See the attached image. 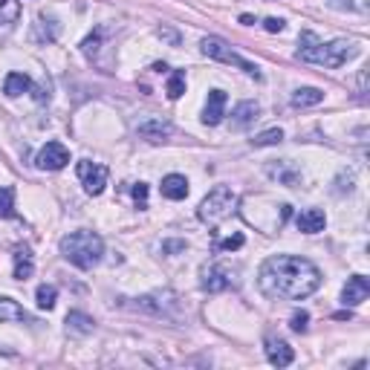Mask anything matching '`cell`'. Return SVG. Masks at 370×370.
I'll return each instance as SVG.
<instances>
[{
	"mask_svg": "<svg viewBox=\"0 0 370 370\" xmlns=\"http://www.w3.org/2000/svg\"><path fill=\"white\" fill-rule=\"evenodd\" d=\"M258 284H261L263 295H269V298L301 301L321 287V272L306 258L275 255L261 266Z\"/></svg>",
	"mask_w": 370,
	"mask_h": 370,
	"instance_id": "obj_1",
	"label": "cell"
},
{
	"mask_svg": "<svg viewBox=\"0 0 370 370\" xmlns=\"http://www.w3.org/2000/svg\"><path fill=\"white\" fill-rule=\"evenodd\" d=\"M306 324H310V316H306V313L301 310V313L292 316V324H290V327H292L295 333H306Z\"/></svg>",
	"mask_w": 370,
	"mask_h": 370,
	"instance_id": "obj_28",
	"label": "cell"
},
{
	"mask_svg": "<svg viewBox=\"0 0 370 370\" xmlns=\"http://www.w3.org/2000/svg\"><path fill=\"white\" fill-rule=\"evenodd\" d=\"M61 255L78 269H92L105 255V243L92 232H76L61 240Z\"/></svg>",
	"mask_w": 370,
	"mask_h": 370,
	"instance_id": "obj_3",
	"label": "cell"
},
{
	"mask_svg": "<svg viewBox=\"0 0 370 370\" xmlns=\"http://www.w3.org/2000/svg\"><path fill=\"white\" fill-rule=\"evenodd\" d=\"M55 298H58V290H55V287H49V284L38 287V306H41V310H52Z\"/></svg>",
	"mask_w": 370,
	"mask_h": 370,
	"instance_id": "obj_24",
	"label": "cell"
},
{
	"mask_svg": "<svg viewBox=\"0 0 370 370\" xmlns=\"http://www.w3.org/2000/svg\"><path fill=\"white\" fill-rule=\"evenodd\" d=\"M20 18V4L18 0H0V29H12Z\"/></svg>",
	"mask_w": 370,
	"mask_h": 370,
	"instance_id": "obj_19",
	"label": "cell"
},
{
	"mask_svg": "<svg viewBox=\"0 0 370 370\" xmlns=\"http://www.w3.org/2000/svg\"><path fill=\"white\" fill-rule=\"evenodd\" d=\"M81 47H84V52H87V55H92V52L99 49V32H96V35H90V38H87Z\"/></svg>",
	"mask_w": 370,
	"mask_h": 370,
	"instance_id": "obj_31",
	"label": "cell"
},
{
	"mask_svg": "<svg viewBox=\"0 0 370 370\" xmlns=\"http://www.w3.org/2000/svg\"><path fill=\"white\" fill-rule=\"evenodd\" d=\"M0 321H32L23 306H18V301L12 298H0Z\"/></svg>",
	"mask_w": 370,
	"mask_h": 370,
	"instance_id": "obj_17",
	"label": "cell"
},
{
	"mask_svg": "<svg viewBox=\"0 0 370 370\" xmlns=\"http://www.w3.org/2000/svg\"><path fill=\"white\" fill-rule=\"evenodd\" d=\"M162 197H168V200H185V197H189V179L179 177V174H168L162 179Z\"/></svg>",
	"mask_w": 370,
	"mask_h": 370,
	"instance_id": "obj_13",
	"label": "cell"
},
{
	"mask_svg": "<svg viewBox=\"0 0 370 370\" xmlns=\"http://www.w3.org/2000/svg\"><path fill=\"white\" fill-rule=\"evenodd\" d=\"M258 113H261V107L255 102H240L234 107V113H232V128H249L258 119Z\"/></svg>",
	"mask_w": 370,
	"mask_h": 370,
	"instance_id": "obj_14",
	"label": "cell"
},
{
	"mask_svg": "<svg viewBox=\"0 0 370 370\" xmlns=\"http://www.w3.org/2000/svg\"><path fill=\"white\" fill-rule=\"evenodd\" d=\"M266 359L278 367H287V364H292L295 353L287 342H281V338H266Z\"/></svg>",
	"mask_w": 370,
	"mask_h": 370,
	"instance_id": "obj_11",
	"label": "cell"
},
{
	"mask_svg": "<svg viewBox=\"0 0 370 370\" xmlns=\"http://www.w3.org/2000/svg\"><path fill=\"white\" fill-rule=\"evenodd\" d=\"M182 249H185V243H179V240L177 243H165V252H182Z\"/></svg>",
	"mask_w": 370,
	"mask_h": 370,
	"instance_id": "obj_32",
	"label": "cell"
},
{
	"mask_svg": "<svg viewBox=\"0 0 370 370\" xmlns=\"http://www.w3.org/2000/svg\"><path fill=\"white\" fill-rule=\"evenodd\" d=\"M226 92L223 90H211L208 92V102H205V110H203V121L205 125H220L223 116H226Z\"/></svg>",
	"mask_w": 370,
	"mask_h": 370,
	"instance_id": "obj_8",
	"label": "cell"
},
{
	"mask_svg": "<svg viewBox=\"0 0 370 370\" xmlns=\"http://www.w3.org/2000/svg\"><path fill=\"white\" fill-rule=\"evenodd\" d=\"M234 205H237L234 191L229 189V185H217V189H214V191L200 203L197 217H200L203 223H208V226H217V223H223L226 217H232Z\"/></svg>",
	"mask_w": 370,
	"mask_h": 370,
	"instance_id": "obj_4",
	"label": "cell"
},
{
	"mask_svg": "<svg viewBox=\"0 0 370 370\" xmlns=\"http://www.w3.org/2000/svg\"><path fill=\"white\" fill-rule=\"evenodd\" d=\"M0 217H15V191L0 189Z\"/></svg>",
	"mask_w": 370,
	"mask_h": 370,
	"instance_id": "obj_23",
	"label": "cell"
},
{
	"mask_svg": "<svg viewBox=\"0 0 370 370\" xmlns=\"http://www.w3.org/2000/svg\"><path fill=\"white\" fill-rule=\"evenodd\" d=\"M133 200H136L139 208H145V200H148V185H145V182L133 185Z\"/></svg>",
	"mask_w": 370,
	"mask_h": 370,
	"instance_id": "obj_29",
	"label": "cell"
},
{
	"mask_svg": "<svg viewBox=\"0 0 370 370\" xmlns=\"http://www.w3.org/2000/svg\"><path fill=\"white\" fill-rule=\"evenodd\" d=\"M240 23H243V26H252L255 18H252V15H240Z\"/></svg>",
	"mask_w": 370,
	"mask_h": 370,
	"instance_id": "obj_33",
	"label": "cell"
},
{
	"mask_svg": "<svg viewBox=\"0 0 370 370\" xmlns=\"http://www.w3.org/2000/svg\"><path fill=\"white\" fill-rule=\"evenodd\" d=\"M266 171H269V177H272V179L284 182V185H295V182L301 179V174H298L295 168H290V162H278V165L272 162V165H269Z\"/></svg>",
	"mask_w": 370,
	"mask_h": 370,
	"instance_id": "obj_21",
	"label": "cell"
},
{
	"mask_svg": "<svg viewBox=\"0 0 370 370\" xmlns=\"http://www.w3.org/2000/svg\"><path fill=\"white\" fill-rule=\"evenodd\" d=\"M226 287H232L229 269L214 266V269L205 272V278H203V290H208V292H220V290H226Z\"/></svg>",
	"mask_w": 370,
	"mask_h": 370,
	"instance_id": "obj_15",
	"label": "cell"
},
{
	"mask_svg": "<svg viewBox=\"0 0 370 370\" xmlns=\"http://www.w3.org/2000/svg\"><path fill=\"white\" fill-rule=\"evenodd\" d=\"M284 139V131L281 128H272V131H263L261 136H255L252 142H255V148H263V145H278Z\"/></svg>",
	"mask_w": 370,
	"mask_h": 370,
	"instance_id": "obj_25",
	"label": "cell"
},
{
	"mask_svg": "<svg viewBox=\"0 0 370 370\" xmlns=\"http://www.w3.org/2000/svg\"><path fill=\"white\" fill-rule=\"evenodd\" d=\"M367 295H370V281H367L364 275H353L350 281H347V287L342 290L345 306H359L362 301H367Z\"/></svg>",
	"mask_w": 370,
	"mask_h": 370,
	"instance_id": "obj_9",
	"label": "cell"
},
{
	"mask_svg": "<svg viewBox=\"0 0 370 370\" xmlns=\"http://www.w3.org/2000/svg\"><path fill=\"white\" fill-rule=\"evenodd\" d=\"M67 327L73 333H78V335H87V333H92V318L84 316V313H70L67 316Z\"/></svg>",
	"mask_w": 370,
	"mask_h": 370,
	"instance_id": "obj_22",
	"label": "cell"
},
{
	"mask_svg": "<svg viewBox=\"0 0 370 370\" xmlns=\"http://www.w3.org/2000/svg\"><path fill=\"white\" fill-rule=\"evenodd\" d=\"M182 92H185V76L182 73H174L171 76V81H168V99H179L182 96Z\"/></svg>",
	"mask_w": 370,
	"mask_h": 370,
	"instance_id": "obj_26",
	"label": "cell"
},
{
	"mask_svg": "<svg viewBox=\"0 0 370 370\" xmlns=\"http://www.w3.org/2000/svg\"><path fill=\"white\" fill-rule=\"evenodd\" d=\"M318 102H324V92L318 87H301L292 92V107H313Z\"/></svg>",
	"mask_w": 370,
	"mask_h": 370,
	"instance_id": "obj_16",
	"label": "cell"
},
{
	"mask_svg": "<svg viewBox=\"0 0 370 370\" xmlns=\"http://www.w3.org/2000/svg\"><path fill=\"white\" fill-rule=\"evenodd\" d=\"M203 52H205L208 58H214V61H223V64H234V67H240L246 76L261 78V73H258V67L252 64V61H246V58H240L237 52H232L229 44L220 41V38H203Z\"/></svg>",
	"mask_w": 370,
	"mask_h": 370,
	"instance_id": "obj_5",
	"label": "cell"
},
{
	"mask_svg": "<svg viewBox=\"0 0 370 370\" xmlns=\"http://www.w3.org/2000/svg\"><path fill=\"white\" fill-rule=\"evenodd\" d=\"M295 226L304 234H318L327 226V217H324V211H318V208H306V211H301L295 217Z\"/></svg>",
	"mask_w": 370,
	"mask_h": 370,
	"instance_id": "obj_10",
	"label": "cell"
},
{
	"mask_svg": "<svg viewBox=\"0 0 370 370\" xmlns=\"http://www.w3.org/2000/svg\"><path fill=\"white\" fill-rule=\"evenodd\" d=\"M78 179L84 182V191L87 194H102L105 191V185H107V168L99 165V162H78Z\"/></svg>",
	"mask_w": 370,
	"mask_h": 370,
	"instance_id": "obj_7",
	"label": "cell"
},
{
	"mask_svg": "<svg viewBox=\"0 0 370 370\" xmlns=\"http://www.w3.org/2000/svg\"><path fill=\"white\" fill-rule=\"evenodd\" d=\"M171 131H174L171 121H162V119H148L139 125V136L148 139V142H162V139L171 136Z\"/></svg>",
	"mask_w": 370,
	"mask_h": 370,
	"instance_id": "obj_12",
	"label": "cell"
},
{
	"mask_svg": "<svg viewBox=\"0 0 370 370\" xmlns=\"http://www.w3.org/2000/svg\"><path fill=\"white\" fill-rule=\"evenodd\" d=\"M263 29H266V32H281L284 20H281V18H266V20H263Z\"/></svg>",
	"mask_w": 370,
	"mask_h": 370,
	"instance_id": "obj_30",
	"label": "cell"
},
{
	"mask_svg": "<svg viewBox=\"0 0 370 370\" xmlns=\"http://www.w3.org/2000/svg\"><path fill=\"white\" fill-rule=\"evenodd\" d=\"M70 162V150L61 145V142H47L41 150H38V157H35V165L41 171H61Z\"/></svg>",
	"mask_w": 370,
	"mask_h": 370,
	"instance_id": "obj_6",
	"label": "cell"
},
{
	"mask_svg": "<svg viewBox=\"0 0 370 370\" xmlns=\"http://www.w3.org/2000/svg\"><path fill=\"white\" fill-rule=\"evenodd\" d=\"M359 55V47L353 41H333V44H321L316 32H301V47H298V58L306 64H321V67H342L347 61Z\"/></svg>",
	"mask_w": 370,
	"mask_h": 370,
	"instance_id": "obj_2",
	"label": "cell"
},
{
	"mask_svg": "<svg viewBox=\"0 0 370 370\" xmlns=\"http://www.w3.org/2000/svg\"><path fill=\"white\" fill-rule=\"evenodd\" d=\"M23 90H32V81H29V76H23V73H9L6 76V81H4V92L6 96H20Z\"/></svg>",
	"mask_w": 370,
	"mask_h": 370,
	"instance_id": "obj_20",
	"label": "cell"
},
{
	"mask_svg": "<svg viewBox=\"0 0 370 370\" xmlns=\"http://www.w3.org/2000/svg\"><path fill=\"white\" fill-rule=\"evenodd\" d=\"M240 246H243V234H232V237L217 243V249L220 252H234V249H240Z\"/></svg>",
	"mask_w": 370,
	"mask_h": 370,
	"instance_id": "obj_27",
	"label": "cell"
},
{
	"mask_svg": "<svg viewBox=\"0 0 370 370\" xmlns=\"http://www.w3.org/2000/svg\"><path fill=\"white\" fill-rule=\"evenodd\" d=\"M15 278H20V281H26L29 275L35 272V263H32V255H29V249L23 246V249H15Z\"/></svg>",
	"mask_w": 370,
	"mask_h": 370,
	"instance_id": "obj_18",
	"label": "cell"
}]
</instances>
